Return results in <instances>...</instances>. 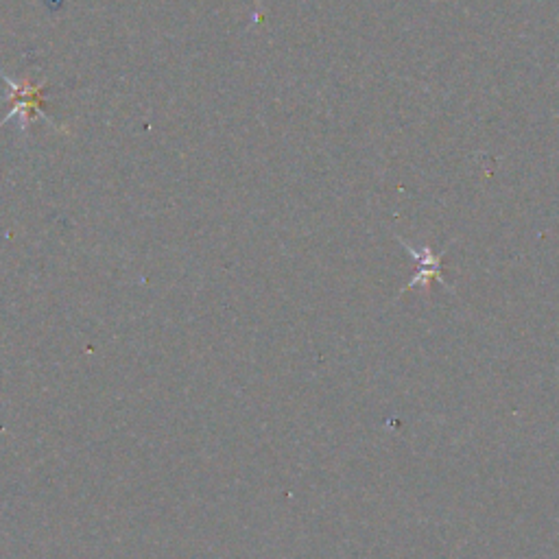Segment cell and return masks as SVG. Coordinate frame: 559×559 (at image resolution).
I'll return each instance as SVG.
<instances>
[{"label":"cell","instance_id":"obj_1","mask_svg":"<svg viewBox=\"0 0 559 559\" xmlns=\"http://www.w3.org/2000/svg\"><path fill=\"white\" fill-rule=\"evenodd\" d=\"M396 241L404 247V252L409 254V258H413L415 263H418V271H415V276L409 280L407 287H404L400 293H407L411 289H418L422 287L426 293L431 291V282L437 280L439 284H444L446 289L453 291V287H450L446 276L442 273V265H444V256H437L431 252V247L428 245H422V247H415L411 243H407L402 239V236H396Z\"/></svg>","mask_w":559,"mask_h":559},{"label":"cell","instance_id":"obj_2","mask_svg":"<svg viewBox=\"0 0 559 559\" xmlns=\"http://www.w3.org/2000/svg\"><path fill=\"white\" fill-rule=\"evenodd\" d=\"M0 77H3L7 86L11 88V101H14V107H11V112L3 118V121H0V125H5L9 118L18 116L22 121V129H27L31 118H35V116L46 118V114L42 112V103H44L42 90L46 83H38V86H35V83H20L18 86V83H14L9 77H5V75H0Z\"/></svg>","mask_w":559,"mask_h":559}]
</instances>
